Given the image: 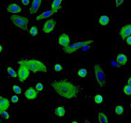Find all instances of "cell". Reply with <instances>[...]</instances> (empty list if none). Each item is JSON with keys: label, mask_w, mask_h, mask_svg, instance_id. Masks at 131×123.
I'll return each mask as SVG.
<instances>
[{"label": "cell", "mask_w": 131, "mask_h": 123, "mask_svg": "<svg viewBox=\"0 0 131 123\" xmlns=\"http://www.w3.org/2000/svg\"><path fill=\"white\" fill-rule=\"evenodd\" d=\"M48 88L55 96L63 101H79L86 98V91L83 86L74 77L61 76L48 82Z\"/></svg>", "instance_id": "cell-1"}, {"label": "cell", "mask_w": 131, "mask_h": 123, "mask_svg": "<svg viewBox=\"0 0 131 123\" xmlns=\"http://www.w3.org/2000/svg\"><path fill=\"white\" fill-rule=\"evenodd\" d=\"M18 62L23 63L28 68V70L33 74L47 73L51 70L49 61L46 58L41 56H28V58H22L18 59Z\"/></svg>", "instance_id": "cell-2"}, {"label": "cell", "mask_w": 131, "mask_h": 123, "mask_svg": "<svg viewBox=\"0 0 131 123\" xmlns=\"http://www.w3.org/2000/svg\"><path fill=\"white\" fill-rule=\"evenodd\" d=\"M93 74L95 85L98 88H105L108 86L107 71L101 63L95 62L93 64Z\"/></svg>", "instance_id": "cell-3"}, {"label": "cell", "mask_w": 131, "mask_h": 123, "mask_svg": "<svg viewBox=\"0 0 131 123\" xmlns=\"http://www.w3.org/2000/svg\"><path fill=\"white\" fill-rule=\"evenodd\" d=\"M9 21L11 23V25L14 28L18 29L21 33H27L28 28L32 25L30 18L23 14L9 15Z\"/></svg>", "instance_id": "cell-4"}, {"label": "cell", "mask_w": 131, "mask_h": 123, "mask_svg": "<svg viewBox=\"0 0 131 123\" xmlns=\"http://www.w3.org/2000/svg\"><path fill=\"white\" fill-rule=\"evenodd\" d=\"M51 116L55 118H67L69 116V105L67 101L56 102L51 108Z\"/></svg>", "instance_id": "cell-5"}, {"label": "cell", "mask_w": 131, "mask_h": 123, "mask_svg": "<svg viewBox=\"0 0 131 123\" xmlns=\"http://www.w3.org/2000/svg\"><path fill=\"white\" fill-rule=\"evenodd\" d=\"M94 39H84V40H81V41H72L68 47L64 48L62 51L65 55H73L76 53L80 52V50L82 49V47L86 45V44L94 43Z\"/></svg>", "instance_id": "cell-6"}, {"label": "cell", "mask_w": 131, "mask_h": 123, "mask_svg": "<svg viewBox=\"0 0 131 123\" xmlns=\"http://www.w3.org/2000/svg\"><path fill=\"white\" fill-rule=\"evenodd\" d=\"M114 22V15L111 12H100L96 17V24L101 28L111 27Z\"/></svg>", "instance_id": "cell-7"}, {"label": "cell", "mask_w": 131, "mask_h": 123, "mask_svg": "<svg viewBox=\"0 0 131 123\" xmlns=\"http://www.w3.org/2000/svg\"><path fill=\"white\" fill-rule=\"evenodd\" d=\"M15 66L17 68V82L20 83L21 85L26 84V83L30 80L31 78V71L28 70V68L25 65H24L23 63H20L16 61Z\"/></svg>", "instance_id": "cell-8"}, {"label": "cell", "mask_w": 131, "mask_h": 123, "mask_svg": "<svg viewBox=\"0 0 131 123\" xmlns=\"http://www.w3.org/2000/svg\"><path fill=\"white\" fill-rule=\"evenodd\" d=\"M72 42V36L68 31L65 29H61L58 31L56 37V46L59 49L63 50L64 48L68 47Z\"/></svg>", "instance_id": "cell-9"}, {"label": "cell", "mask_w": 131, "mask_h": 123, "mask_svg": "<svg viewBox=\"0 0 131 123\" xmlns=\"http://www.w3.org/2000/svg\"><path fill=\"white\" fill-rule=\"evenodd\" d=\"M93 71L88 66H75L72 71V76L76 80H86L91 76Z\"/></svg>", "instance_id": "cell-10"}, {"label": "cell", "mask_w": 131, "mask_h": 123, "mask_svg": "<svg viewBox=\"0 0 131 123\" xmlns=\"http://www.w3.org/2000/svg\"><path fill=\"white\" fill-rule=\"evenodd\" d=\"M118 39L122 42L125 41L126 38L131 36V21H126V22L122 23L118 26Z\"/></svg>", "instance_id": "cell-11"}, {"label": "cell", "mask_w": 131, "mask_h": 123, "mask_svg": "<svg viewBox=\"0 0 131 123\" xmlns=\"http://www.w3.org/2000/svg\"><path fill=\"white\" fill-rule=\"evenodd\" d=\"M130 55L126 50H121L115 55V61L118 63L119 69H125L129 63Z\"/></svg>", "instance_id": "cell-12"}, {"label": "cell", "mask_w": 131, "mask_h": 123, "mask_svg": "<svg viewBox=\"0 0 131 123\" xmlns=\"http://www.w3.org/2000/svg\"><path fill=\"white\" fill-rule=\"evenodd\" d=\"M23 99L27 101H38L40 98V94L36 90L33 86H29L25 88L23 93Z\"/></svg>", "instance_id": "cell-13"}, {"label": "cell", "mask_w": 131, "mask_h": 123, "mask_svg": "<svg viewBox=\"0 0 131 123\" xmlns=\"http://www.w3.org/2000/svg\"><path fill=\"white\" fill-rule=\"evenodd\" d=\"M56 25H57V22L53 17L45 20L43 22V25H42L41 32L45 35H50L56 30Z\"/></svg>", "instance_id": "cell-14"}, {"label": "cell", "mask_w": 131, "mask_h": 123, "mask_svg": "<svg viewBox=\"0 0 131 123\" xmlns=\"http://www.w3.org/2000/svg\"><path fill=\"white\" fill-rule=\"evenodd\" d=\"M126 111V104L124 102H114L111 107V113L112 115L116 118H120L124 117Z\"/></svg>", "instance_id": "cell-15"}, {"label": "cell", "mask_w": 131, "mask_h": 123, "mask_svg": "<svg viewBox=\"0 0 131 123\" xmlns=\"http://www.w3.org/2000/svg\"><path fill=\"white\" fill-rule=\"evenodd\" d=\"M6 11L10 15H16V14H22L24 12V7L19 2L11 1L6 6Z\"/></svg>", "instance_id": "cell-16"}, {"label": "cell", "mask_w": 131, "mask_h": 123, "mask_svg": "<svg viewBox=\"0 0 131 123\" xmlns=\"http://www.w3.org/2000/svg\"><path fill=\"white\" fill-rule=\"evenodd\" d=\"M42 4H43V0H32L28 10V14L30 16H37L40 11Z\"/></svg>", "instance_id": "cell-17"}, {"label": "cell", "mask_w": 131, "mask_h": 123, "mask_svg": "<svg viewBox=\"0 0 131 123\" xmlns=\"http://www.w3.org/2000/svg\"><path fill=\"white\" fill-rule=\"evenodd\" d=\"M4 72H5V75L7 78L17 81L18 74H17V68L15 64H8V65H6L5 69H4Z\"/></svg>", "instance_id": "cell-18"}, {"label": "cell", "mask_w": 131, "mask_h": 123, "mask_svg": "<svg viewBox=\"0 0 131 123\" xmlns=\"http://www.w3.org/2000/svg\"><path fill=\"white\" fill-rule=\"evenodd\" d=\"M107 101V96L103 93H96L93 96V103L95 105L96 109H98L99 107L103 106L104 104L106 103Z\"/></svg>", "instance_id": "cell-19"}, {"label": "cell", "mask_w": 131, "mask_h": 123, "mask_svg": "<svg viewBox=\"0 0 131 123\" xmlns=\"http://www.w3.org/2000/svg\"><path fill=\"white\" fill-rule=\"evenodd\" d=\"M54 15H55V13L51 10V8H46V10L42 11L41 12H39L37 16H35V21L36 22L45 21V20H47V19L52 18Z\"/></svg>", "instance_id": "cell-20"}, {"label": "cell", "mask_w": 131, "mask_h": 123, "mask_svg": "<svg viewBox=\"0 0 131 123\" xmlns=\"http://www.w3.org/2000/svg\"><path fill=\"white\" fill-rule=\"evenodd\" d=\"M27 36L31 41H38L39 39V36H40V31H39V28H38V25L32 24L28 28Z\"/></svg>", "instance_id": "cell-21"}, {"label": "cell", "mask_w": 131, "mask_h": 123, "mask_svg": "<svg viewBox=\"0 0 131 123\" xmlns=\"http://www.w3.org/2000/svg\"><path fill=\"white\" fill-rule=\"evenodd\" d=\"M96 119L98 123H110L109 113L102 109H97L96 111Z\"/></svg>", "instance_id": "cell-22"}, {"label": "cell", "mask_w": 131, "mask_h": 123, "mask_svg": "<svg viewBox=\"0 0 131 123\" xmlns=\"http://www.w3.org/2000/svg\"><path fill=\"white\" fill-rule=\"evenodd\" d=\"M33 87L35 88V89L38 91L39 94H44V93L46 92L47 90V88H48V86L45 82H44L43 80H40V79H37L34 81V84H33Z\"/></svg>", "instance_id": "cell-23"}, {"label": "cell", "mask_w": 131, "mask_h": 123, "mask_svg": "<svg viewBox=\"0 0 131 123\" xmlns=\"http://www.w3.org/2000/svg\"><path fill=\"white\" fill-rule=\"evenodd\" d=\"M64 0H50V8L52 10L55 14L60 12L63 8Z\"/></svg>", "instance_id": "cell-24"}, {"label": "cell", "mask_w": 131, "mask_h": 123, "mask_svg": "<svg viewBox=\"0 0 131 123\" xmlns=\"http://www.w3.org/2000/svg\"><path fill=\"white\" fill-rule=\"evenodd\" d=\"M12 104L9 101V97L0 94V110H10Z\"/></svg>", "instance_id": "cell-25"}, {"label": "cell", "mask_w": 131, "mask_h": 123, "mask_svg": "<svg viewBox=\"0 0 131 123\" xmlns=\"http://www.w3.org/2000/svg\"><path fill=\"white\" fill-rule=\"evenodd\" d=\"M25 88H23L22 85L18 82H13L10 85V92L11 94H16V95H19L22 97L23 93H24Z\"/></svg>", "instance_id": "cell-26"}, {"label": "cell", "mask_w": 131, "mask_h": 123, "mask_svg": "<svg viewBox=\"0 0 131 123\" xmlns=\"http://www.w3.org/2000/svg\"><path fill=\"white\" fill-rule=\"evenodd\" d=\"M51 70H52V72H55V73H60V72H63V71H65V64H64L63 61L56 60L52 65Z\"/></svg>", "instance_id": "cell-27"}, {"label": "cell", "mask_w": 131, "mask_h": 123, "mask_svg": "<svg viewBox=\"0 0 131 123\" xmlns=\"http://www.w3.org/2000/svg\"><path fill=\"white\" fill-rule=\"evenodd\" d=\"M0 118L7 122H11L12 116L10 110H0Z\"/></svg>", "instance_id": "cell-28"}, {"label": "cell", "mask_w": 131, "mask_h": 123, "mask_svg": "<svg viewBox=\"0 0 131 123\" xmlns=\"http://www.w3.org/2000/svg\"><path fill=\"white\" fill-rule=\"evenodd\" d=\"M9 101H10L12 106H16L21 102V96L16 95V94H11L9 96Z\"/></svg>", "instance_id": "cell-29"}, {"label": "cell", "mask_w": 131, "mask_h": 123, "mask_svg": "<svg viewBox=\"0 0 131 123\" xmlns=\"http://www.w3.org/2000/svg\"><path fill=\"white\" fill-rule=\"evenodd\" d=\"M123 92H124V95L126 96V97L130 98L131 97V86L125 84L124 88H123Z\"/></svg>", "instance_id": "cell-30"}, {"label": "cell", "mask_w": 131, "mask_h": 123, "mask_svg": "<svg viewBox=\"0 0 131 123\" xmlns=\"http://www.w3.org/2000/svg\"><path fill=\"white\" fill-rule=\"evenodd\" d=\"M125 1H126V0H114V1H113L114 8H116V10H121L122 7L124 6V4H125Z\"/></svg>", "instance_id": "cell-31"}, {"label": "cell", "mask_w": 131, "mask_h": 123, "mask_svg": "<svg viewBox=\"0 0 131 123\" xmlns=\"http://www.w3.org/2000/svg\"><path fill=\"white\" fill-rule=\"evenodd\" d=\"M93 45L94 43H90V44H86V45H84V46L82 47V49L80 50V52L81 53H85V52H89L92 48H93Z\"/></svg>", "instance_id": "cell-32"}, {"label": "cell", "mask_w": 131, "mask_h": 123, "mask_svg": "<svg viewBox=\"0 0 131 123\" xmlns=\"http://www.w3.org/2000/svg\"><path fill=\"white\" fill-rule=\"evenodd\" d=\"M31 2L32 0H20L19 3L24 7V8H27V7H30Z\"/></svg>", "instance_id": "cell-33"}, {"label": "cell", "mask_w": 131, "mask_h": 123, "mask_svg": "<svg viewBox=\"0 0 131 123\" xmlns=\"http://www.w3.org/2000/svg\"><path fill=\"white\" fill-rule=\"evenodd\" d=\"M124 44H125V46L131 48V36H129L128 38H126V40H125V41H124Z\"/></svg>", "instance_id": "cell-34"}, {"label": "cell", "mask_w": 131, "mask_h": 123, "mask_svg": "<svg viewBox=\"0 0 131 123\" xmlns=\"http://www.w3.org/2000/svg\"><path fill=\"white\" fill-rule=\"evenodd\" d=\"M125 84L131 86V74H128V75H126V79H125Z\"/></svg>", "instance_id": "cell-35"}, {"label": "cell", "mask_w": 131, "mask_h": 123, "mask_svg": "<svg viewBox=\"0 0 131 123\" xmlns=\"http://www.w3.org/2000/svg\"><path fill=\"white\" fill-rule=\"evenodd\" d=\"M4 54H5V45H4V43L0 42V56Z\"/></svg>", "instance_id": "cell-36"}, {"label": "cell", "mask_w": 131, "mask_h": 123, "mask_svg": "<svg viewBox=\"0 0 131 123\" xmlns=\"http://www.w3.org/2000/svg\"><path fill=\"white\" fill-rule=\"evenodd\" d=\"M68 123H81V120H80L79 118H71L70 120L68 121Z\"/></svg>", "instance_id": "cell-37"}, {"label": "cell", "mask_w": 131, "mask_h": 123, "mask_svg": "<svg viewBox=\"0 0 131 123\" xmlns=\"http://www.w3.org/2000/svg\"><path fill=\"white\" fill-rule=\"evenodd\" d=\"M82 123H93V121L91 120L89 118H83V120H82Z\"/></svg>", "instance_id": "cell-38"}, {"label": "cell", "mask_w": 131, "mask_h": 123, "mask_svg": "<svg viewBox=\"0 0 131 123\" xmlns=\"http://www.w3.org/2000/svg\"><path fill=\"white\" fill-rule=\"evenodd\" d=\"M2 28H3V22L0 20V32H1V30H2Z\"/></svg>", "instance_id": "cell-39"}, {"label": "cell", "mask_w": 131, "mask_h": 123, "mask_svg": "<svg viewBox=\"0 0 131 123\" xmlns=\"http://www.w3.org/2000/svg\"><path fill=\"white\" fill-rule=\"evenodd\" d=\"M128 105H129V109H130V111H131V97H130V100L128 101Z\"/></svg>", "instance_id": "cell-40"}, {"label": "cell", "mask_w": 131, "mask_h": 123, "mask_svg": "<svg viewBox=\"0 0 131 123\" xmlns=\"http://www.w3.org/2000/svg\"><path fill=\"white\" fill-rule=\"evenodd\" d=\"M5 122H6V121H5V120H3L2 118H0V123H5Z\"/></svg>", "instance_id": "cell-41"}, {"label": "cell", "mask_w": 131, "mask_h": 123, "mask_svg": "<svg viewBox=\"0 0 131 123\" xmlns=\"http://www.w3.org/2000/svg\"><path fill=\"white\" fill-rule=\"evenodd\" d=\"M19 1H20V0H19Z\"/></svg>", "instance_id": "cell-42"}]
</instances>
